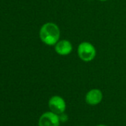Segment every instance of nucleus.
<instances>
[{"mask_svg":"<svg viewBox=\"0 0 126 126\" xmlns=\"http://www.w3.org/2000/svg\"><path fill=\"white\" fill-rule=\"evenodd\" d=\"M39 37L43 43L47 45H55L60 38V29L59 26L53 22H47L44 24L39 31Z\"/></svg>","mask_w":126,"mask_h":126,"instance_id":"f257e3e1","label":"nucleus"},{"mask_svg":"<svg viewBox=\"0 0 126 126\" xmlns=\"http://www.w3.org/2000/svg\"><path fill=\"white\" fill-rule=\"evenodd\" d=\"M77 53L81 60L85 62H89L94 60L96 55L95 47L88 42H81L77 48Z\"/></svg>","mask_w":126,"mask_h":126,"instance_id":"f03ea898","label":"nucleus"},{"mask_svg":"<svg viewBox=\"0 0 126 126\" xmlns=\"http://www.w3.org/2000/svg\"><path fill=\"white\" fill-rule=\"evenodd\" d=\"M48 107L50 111L60 115L64 113L66 109V103L62 97L59 96H53L48 101Z\"/></svg>","mask_w":126,"mask_h":126,"instance_id":"7ed1b4c3","label":"nucleus"},{"mask_svg":"<svg viewBox=\"0 0 126 126\" xmlns=\"http://www.w3.org/2000/svg\"><path fill=\"white\" fill-rule=\"evenodd\" d=\"M59 116L52 111L44 113L39 119V126H59Z\"/></svg>","mask_w":126,"mask_h":126,"instance_id":"20e7f679","label":"nucleus"},{"mask_svg":"<svg viewBox=\"0 0 126 126\" xmlns=\"http://www.w3.org/2000/svg\"><path fill=\"white\" fill-rule=\"evenodd\" d=\"M103 98L102 92L97 88L90 90L85 95V102L90 105H96L99 104Z\"/></svg>","mask_w":126,"mask_h":126,"instance_id":"39448f33","label":"nucleus"},{"mask_svg":"<svg viewBox=\"0 0 126 126\" xmlns=\"http://www.w3.org/2000/svg\"><path fill=\"white\" fill-rule=\"evenodd\" d=\"M54 49L56 53L60 56H68L72 52L73 46L70 41L66 39H62L59 40L55 45Z\"/></svg>","mask_w":126,"mask_h":126,"instance_id":"423d86ee","label":"nucleus"},{"mask_svg":"<svg viewBox=\"0 0 126 126\" xmlns=\"http://www.w3.org/2000/svg\"><path fill=\"white\" fill-rule=\"evenodd\" d=\"M96 126H108V125H98Z\"/></svg>","mask_w":126,"mask_h":126,"instance_id":"0eeeda50","label":"nucleus"},{"mask_svg":"<svg viewBox=\"0 0 126 126\" xmlns=\"http://www.w3.org/2000/svg\"><path fill=\"white\" fill-rule=\"evenodd\" d=\"M98 1H101V2H105V1H108V0H98Z\"/></svg>","mask_w":126,"mask_h":126,"instance_id":"6e6552de","label":"nucleus"},{"mask_svg":"<svg viewBox=\"0 0 126 126\" xmlns=\"http://www.w3.org/2000/svg\"><path fill=\"white\" fill-rule=\"evenodd\" d=\"M80 126H84V125H80Z\"/></svg>","mask_w":126,"mask_h":126,"instance_id":"1a4fd4ad","label":"nucleus"}]
</instances>
